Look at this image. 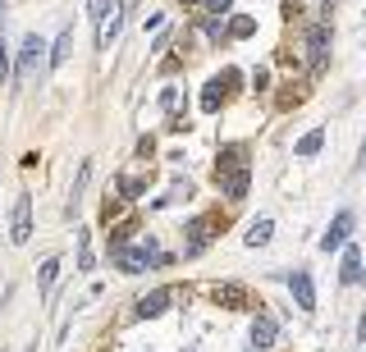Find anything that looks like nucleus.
I'll list each match as a JSON object with an SVG mask.
<instances>
[{"label":"nucleus","instance_id":"1","mask_svg":"<svg viewBox=\"0 0 366 352\" xmlns=\"http://www.w3.org/2000/svg\"><path fill=\"white\" fill-rule=\"evenodd\" d=\"M307 69H312V78L325 74V64H330V24H316L312 32H307Z\"/></svg>","mask_w":366,"mask_h":352},{"label":"nucleus","instance_id":"2","mask_svg":"<svg viewBox=\"0 0 366 352\" xmlns=\"http://www.w3.org/2000/svg\"><path fill=\"white\" fill-rule=\"evenodd\" d=\"M119 28H124V0H106V9L97 14V46L106 51L119 37Z\"/></svg>","mask_w":366,"mask_h":352},{"label":"nucleus","instance_id":"3","mask_svg":"<svg viewBox=\"0 0 366 352\" xmlns=\"http://www.w3.org/2000/svg\"><path fill=\"white\" fill-rule=\"evenodd\" d=\"M348 233H352V211H339L335 220H330V229L320 233V252H325V256L339 252V247L348 243Z\"/></svg>","mask_w":366,"mask_h":352},{"label":"nucleus","instance_id":"4","mask_svg":"<svg viewBox=\"0 0 366 352\" xmlns=\"http://www.w3.org/2000/svg\"><path fill=\"white\" fill-rule=\"evenodd\" d=\"M9 238H14L19 247L32 238V197H28V192H23V197L14 201V220H9Z\"/></svg>","mask_w":366,"mask_h":352},{"label":"nucleus","instance_id":"5","mask_svg":"<svg viewBox=\"0 0 366 352\" xmlns=\"http://www.w3.org/2000/svg\"><path fill=\"white\" fill-rule=\"evenodd\" d=\"M224 229V224H215L211 215H197V220H188V256H197L206 243H211V233Z\"/></svg>","mask_w":366,"mask_h":352},{"label":"nucleus","instance_id":"6","mask_svg":"<svg viewBox=\"0 0 366 352\" xmlns=\"http://www.w3.org/2000/svg\"><path fill=\"white\" fill-rule=\"evenodd\" d=\"M289 293H293V302L302 306V311H312V306H316V283H312L307 270H293V275H289Z\"/></svg>","mask_w":366,"mask_h":352},{"label":"nucleus","instance_id":"7","mask_svg":"<svg viewBox=\"0 0 366 352\" xmlns=\"http://www.w3.org/2000/svg\"><path fill=\"white\" fill-rule=\"evenodd\" d=\"M110 252H114V261H119V270H124V275H142V270L147 266H152V256H147L142 252V247H110Z\"/></svg>","mask_w":366,"mask_h":352},{"label":"nucleus","instance_id":"8","mask_svg":"<svg viewBox=\"0 0 366 352\" xmlns=\"http://www.w3.org/2000/svg\"><path fill=\"white\" fill-rule=\"evenodd\" d=\"M229 78H234V69H229V74H220V78H211V83H206V92H202V110H206V115H215V110L224 106V96H229Z\"/></svg>","mask_w":366,"mask_h":352},{"label":"nucleus","instance_id":"9","mask_svg":"<svg viewBox=\"0 0 366 352\" xmlns=\"http://www.w3.org/2000/svg\"><path fill=\"white\" fill-rule=\"evenodd\" d=\"M41 64V37H23V51H19V78H32Z\"/></svg>","mask_w":366,"mask_h":352},{"label":"nucleus","instance_id":"10","mask_svg":"<svg viewBox=\"0 0 366 352\" xmlns=\"http://www.w3.org/2000/svg\"><path fill=\"white\" fill-rule=\"evenodd\" d=\"M274 338H280V325L266 321V316H257V321H252V348L266 352V348H274Z\"/></svg>","mask_w":366,"mask_h":352},{"label":"nucleus","instance_id":"11","mask_svg":"<svg viewBox=\"0 0 366 352\" xmlns=\"http://www.w3.org/2000/svg\"><path fill=\"white\" fill-rule=\"evenodd\" d=\"M238 169H247V146H224V156L215 161V178H220V174H238Z\"/></svg>","mask_w":366,"mask_h":352},{"label":"nucleus","instance_id":"12","mask_svg":"<svg viewBox=\"0 0 366 352\" xmlns=\"http://www.w3.org/2000/svg\"><path fill=\"white\" fill-rule=\"evenodd\" d=\"M215 302H220V306H229V311H243V306H247V288H238V283H215Z\"/></svg>","mask_w":366,"mask_h":352},{"label":"nucleus","instance_id":"13","mask_svg":"<svg viewBox=\"0 0 366 352\" xmlns=\"http://www.w3.org/2000/svg\"><path fill=\"white\" fill-rule=\"evenodd\" d=\"M165 306H169V288H152L147 298H137V316H142V321H152V316H160Z\"/></svg>","mask_w":366,"mask_h":352},{"label":"nucleus","instance_id":"14","mask_svg":"<svg viewBox=\"0 0 366 352\" xmlns=\"http://www.w3.org/2000/svg\"><path fill=\"white\" fill-rule=\"evenodd\" d=\"M362 279V252L357 247H343V270H339V283L348 288V283H357Z\"/></svg>","mask_w":366,"mask_h":352},{"label":"nucleus","instance_id":"15","mask_svg":"<svg viewBox=\"0 0 366 352\" xmlns=\"http://www.w3.org/2000/svg\"><path fill=\"white\" fill-rule=\"evenodd\" d=\"M220 188L229 201H243L247 197V169H238V174H220Z\"/></svg>","mask_w":366,"mask_h":352},{"label":"nucleus","instance_id":"16","mask_svg":"<svg viewBox=\"0 0 366 352\" xmlns=\"http://www.w3.org/2000/svg\"><path fill=\"white\" fill-rule=\"evenodd\" d=\"M270 233H274V220H252V229L243 233V243H247V247H266Z\"/></svg>","mask_w":366,"mask_h":352},{"label":"nucleus","instance_id":"17","mask_svg":"<svg viewBox=\"0 0 366 352\" xmlns=\"http://www.w3.org/2000/svg\"><path fill=\"white\" fill-rule=\"evenodd\" d=\"M69 46H74V28H64L60 37H55V51H51V69H64V60H69Z\"/></svg>","mask_w":366,"mask_h":352},{"label":"nucleus","instance_id":"18","mask_svg":"<svg viewBox=\"0 0 366 352\" xmlns=\"http://www.w3.org/2000/svg\"><path fill=\"white\" fill-rule=\"evenodd\" d=\"M320 142H325V129H312V133H302V138H297L293 151H297V156H316Z\"/></svg>","mask_w":366,"mask_h":352},{"label":"nucleus","instance_id":"19","mask_svg":"<svg viewBox=\"0 0 366 352\" xmlns=\"http://www.w3.org/2000/svg\"><path fill=\"white\" fill-rule=\"evenodd\" d=\"M252 32H257V19H247V14H238V19L224 24V37H252Z\"/></svg>","mask_w":366,"mask_h":352},{"label":"nucleus","instance_id":"20","mask_svg":"<svg viewBox=\"0 0 366 352\" xmlns=\"http://www.w3.org/2000/svg\"><path fill=\"white\" fill-rule=\"evenodd\" d=\"M142 192H147V183H142V178H137V174H119V197H142Z\"/></svg>","mask_w":366,"mask_h":352},{"label":"nucleus","instance_id":"21","mask_svg":"<svg viewBox=\"0 0 366 352\" xmlns=\"http://www.w3.org/2000/svg\"><path fill=\"white\" fill-rule=\"evenodd\" d=\"M55 275H60V256H51V261H41V275H37V283H41V293L55 283Z\"/></svg>","mask_w":366,"mask_h":352},{"label":"nucleus","instance_id":"22","mask_svg":"<svg viewBox=\"0 0 366 352\" xmlns=\"http://www.w3.org/2000/svg\"><path fill=\"white\" fill-rule=\"evenodd\" d=\"M97 261H92V243H87V229L78 233V270H92Z\"/></svg>","mask_w":366,"mask_h":352},{"label":"nucleus","instance_id":"23","mask_svg":"<svg viewBox=\"0 0 366 352\" xmlns=\"http://www.w3.org/2000/svg\"><path fill=\"white\" fill-rule=\"evenodd\" d=\"M197 5L206 9V14H224V9H229V0H197Z\"/></svg>","mask_w":366,"mask_h":352},{"label":"nucleus","instance_id":"24","mask_svg":"<svg viewBox=\"0 0 366 352\" xmlns=\"http://www.w3.org/2000/svg\"><path fill=\"white\" fill-rule=\"evenodd\" d=\"M152 151H156V138H142V142H137V156H142V161H147Z\"/></svg>","mask_w":366,"mask_h":352},{"label":"nucleus","instance_id":"25","mask_svg":"<svg viewBox=\"0 0 366 352\" xmlns=\"http://www.w3.org/2000/svg\"><path fill=\"white\" fill-rule=\"evenodd\" d=\"M9 74V51H5V41H0V78Z\"/></svg>","mask_w":366,"mask_h":352},{"label":"nucleus","instance_id":"26","mask_svg":"<svg viewBox=\"0 0 366 352\" xmlns=\"http://www.w3.org/2000/svg\"><path fill=\"white\" fill-rule=\"evenodd\" d=\"M101 9H106V0H87V14H92V19H97Z\"/></svg>","mask_w":366,"mask_h":352},{"label":"nucleus","instance_id":"27","mask_svg":"<svg viewBox=\"0 0 366 352\" xmlns=\"http://www.w3.org/2000/svg\"><path fill=\"white\" fill-rule=\"evenodd\" d=\"M357 338L366 343V311H362V321H357Z\"/></svg>","mask_w":366,"mask_h":352},{"label":"nucleus","instance_id":"28","mask_svg":"<svg viewBox=\"0 0 366 352\" xmlns=\"http://www.w3.org/2000/svg\"><path fill=\"white\" fill-rule=\"evenodd\" d=\"M357 169H366V138H362V156H357Z\"/></svg>","mask_w":366,"mask_h":352},{"label":"nucleus","instance_id":"29","mask_svg":"<svg viewBox=\"0 0 366 352\" xmlns=\"http://www.w3.org/2000/svg\"><path fill=\"white\" fill-rule=\"evenodd\" d=\"M23 352H37V343H28V348H23Z\"/></svg>","mask_w":366,"mask_h":352},{"label":"nucleus","instance_id":"30","mask_svg":"<svg viewBox=\"0 0 366 352\" xmlns=\"http://www.w3.org/2000/svg\"><path fill=\"white\" fill-rule=\"evenodd\" d=\"M183 5H197V0H183Z\"/></svg>","mask_w":366,"mask_h":352},{"label":"nucleus","instance_id":"31","mask_svg":"<svg viewBox=\"0 0 366 352\" xmlns=\"http://www.w3.org/2000/svg\"><path fill=\"white\" fill-rule=\"evenodd\" d=\"M0 9H5V0H0Z\"/></svg>","mask_w":366,"mask_h":352}]
</instances>
